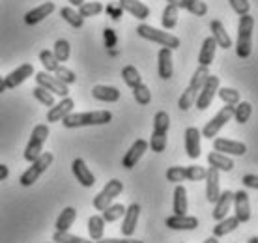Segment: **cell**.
<instances>
[{"label":"cell","instance_id":"cell-1","mask_svg":"<svg viewBox=\"0 0 258 243\" xmlns=\"http://www.w3.org/2000/svg\"><path fill=\"white\" fill-rule=\"evenodd\" d=\"M112 120L110 110H92V112H71L62 120V126L68 129L88 128V126H105Z\"/></svg>","mask_w":258,"mask_h":243},{"label":"cell","instance_id":"cell-2","mask_svg":"<svg viewBox=\"0 0 258 243\" xmlns=\"http://www.w3.org/2000/svg\"><path fill=\"white\" fill-rule=\"evenodd\" d=\"M252 32H254V17L251 13L239 15L238 23V43H236V54L239 58H249L252 52Z\"/></svg>","mask_w":258,"mask_h":243},{"label":"cell","instance_id":"cell-3","mask_svg":"<svg viewBox=\"0 0 258 243\" xmlns=\"http://www.w3.org/2000/svg\"><path fill=\"white\" fill-rule=\"evenodd\" d=\"M210 77V70L204 68V66H199L197 71L193 73V77H191V83L189 86L185 88V92L180 96L178 99V109L180 110H189L191 107L195 105V99H197V94L200 92L202 88V84L206 83V79Z\"/></svg>","mask_w":258,"mask_h":243},{"label":"cell","instance_id":"cell-4","mask_svg":"<svg viewBox=\"0 0 258 243\" xmlns=\"http://www.w3.org/2000/svg\"><path fill=\"white\" fill-rule=\"evenodd\" d=\"M52 161H54V155H52L51 152H41V154H39L38 157H36V159L30 163V166L26 168L25 172L21 174L19 184L23 187L34 186V184L38 181L39 176H41V174L45 172L47 168L52 165Z\"/></svg>","mask_w":258,"mask_h":243},{"label":"cell","instance_id":"cell-5","mask_svg":"<svg viewBox=\"0 0 258 243\" xmlns=\"http://www.w3.org/2000/svg\"><path fill=\"white\" fill-rule=\"evenodd\" d=\"M137 34L141 36V38L148 39V41H154V43L161 45V47H167L170 51H174L180 47V39L172 36L170 32H165V30H159V28H154V26L150 25H139L137 26Z\"/></svg>","mask_w":258,"mask_h":243},{"label":"cell","instance_id":"cell-6","mask_svg":"<svg viewBox=\"0 0 258 243\" xmlns=\"http://www.w3.org/2000/svg\"><path fill=\"white\" fill-rule=\"evenodd\" d=\"M47 137H49V126L39 124V126L34 128L32 135H30V141H28V144L25 148V159L28 163H32L43 152V144H45Z\"/></svg>","mask_w":258,"mask_h":243},{"label":"cell","instance_id":"cell-7","mask_svg":"<svg viewBox=\"0 0 258 243\" xmlns=\"http://www.w3.org/2000/svg\"><path fill=\"white\" fill-rule=\"evenodd\" d=\"M232 114H234V105H225V107L204 126V129L200 131V135H202L204 139H210V141H212L213 137H217V133H219L221 129L232 120Z\"/></svg>","mask_w":258,"mask_h":243},{"label":"cell","instance_id":"cell-8","mask_svg":"<svg viewBox=\"0 0 258 243\" xmlns=\"http://www.w3.org/2000/svg\"><path fill=\"white\" fill-rule=\"evenodd\" d=\"M122 191H123V184L120 181V179H116V178L109 179L107 186L101 189V193L96 195V199H94V208H96L97 211H103L107 206L112 204V200L116 199Z\"/></svg>","mask_w":258,"mask_h":243},{"label":"cell","instance_id":"cell-9","mask_svg":"<svg viewBox=\"0 0 258 243\" xmlns=\"http://www.w3.org/2000/svg\"><path fill=\"white\" fill-rule=\"evenodd\" d=\"M219 84H221L219 77H215V75H210V77L206 79V83L202 84V88H200V92L197 94V99H195L197 109L206 110L208 107L212 105L213 99H215V96H217Z\"/></svg>","mask_w":258,"mask_h":243},{"label":"cell","instance_id":"cell-10","mask_svg":"<svg viewBox=\"0 0 258 243\" xmlns=\"http://www.w3.org/2000/svg\"><path fill=\"white\" fill-rule=\"evenodd\" d=\"M36 83H38V86L45 88L47 92H51L52 96H60V97L70 96V86H66L62 81H58L54 75L47 73V71H39V73H36Z\"/></svg>","mask_w":258,"mask_h":243},{"label":"cell","instance_id":"cell-11","mask_svg":"<svg viewBox=\"0 0 258 243\" xmlns=\"http://www.w3.org/2000/svg\"><path fill=\"white\" fill-rule=\"evenodd\" d=\"M234 206V217L238 219L239 223H247L251 219V202H249V195L247 191H236L232 199Z\"/></svg>","mask_w":258,"mask_h":243},{"label":"cell","instance_id":"cell-12","mask_svg":"<svg viewBox=\"0 0 258 243\" xmlns=\"http://www.w3.org/2000/svg\"><path fill=\"white\" fill-rule=\"evenodd\" d=\"M73 107H75V101H73L70 96L62 97V99H60V103H54L52 107H49V112H47V122H49V124L62 122L66 116L73 112Z\"/></svg>","mask_w":258,"mask_h":243},{"label":"cell","instance_id":"cell-13","mask_svg":"<svg viewBox=\"0 0 258 243\" xmlns=\"http://www.w3.org/2000/svg\"><path fill=\"white\" fill-rule=\"evenodd\" d=\"M213 152L223 155H245L247 146L243 142L230 139H213Z\"/></svg>","mask_w":258,"mask_h":243},{"label":"cell","instance_id":"cell-14","mask_svg":"<svg viewBox=\"0 0 258 243\" xmlns=\"http://www.w3.org/2000/svg\"><path fill=\"white\" fill-rule=\"evenodd\" d=\"M139 217H141V206L139 204H131L129 208H125L122 226H120V232H122L123 237H131L135 234Z\"/></svg>","mask_w":258,"mask_h":243},{"label":"cell","instance_id":"cell-15","mask_svg":"<svg viewBox=\"0 0 258 243\" xmlns=\"http://www.w3.org/2000/svg\"><path fill=\"white\" fill-rule=\"evenodd\" d=\"M32 75H34V66L23 64L17 70H13L10 75L4 77V86H6V90H15L17 86H21V84L25 83L28 77H32Z\"/></svg>","mask_w":258,"mask_h":243},{"label":"cell","instance_id":"cell-16","mask_svg":"<svg viewBox=\"0 0 258 243\" xmlns=\"http://www.w3.org/2000/svg\"><path fill=\"white\" fill-rule=\"evenodd\" d=\"M146 150H148V142L144 141V139H139V141L133 142L131 148L125 152V155H123V159H122L123 168H133V166H137V163L141 161V157L144 155Z\"/></svg>","mask_w":258,"mask_h":243},{"label":"cell","instance_id":"cell-17","mask_svg":"<svg viewBox=\"0 0 258 243\" xmlns=\"http://www.w3.org/2000/svg\"><path fill=\"white\" fill-rule=\"evenodd\" d=\"M71 170H73V176L77 178V181L83 187H94V184H96V176L92 174V170L88 168V165L84 163V159L77 157V159L71 163Z\"/></svg>","mask_w":258,"mask_h":243},{"label":"cell","instance_id":"cell-18","mask_svg":"<svg viewBox=\"0 0 258 243\" xmlns=\"http://www.w3.org/2000/svg\"><path fill=\"white\" fill-rule=\"evenodd\" d=\"M232 199H234V193L232 191H223L219 193V197H217V200L213 202V211H212V217L215 219V221H221V219H225L226 215H228V211H230V208H232Z\"/></svg>","mask_w":258,"mask_h":243},{"label":"cell","instance_id":"cell-19","mask_svg":"<svg viewBox=\"0 0 258 243\" xmlns=\"http://www.w3.org/2000/svg\"><path fill=\"white\" fill-rule=\"evenodd\" d=\"M170 230H195L199 228V219L193 217V215H172V217H167L165 221Z\"/></svg>","mask_w":258,"mask_h":243},{"label":"cell","instance_id":"cell-20","mask_svg":"<svg viewBox=\"0 0 258 243\" xmlns=\"http://www.w3.org/2000/svg\"><path fill=\"white\" fill-rule=\"evenodd\" d=\"M157 71H159V77L168 81L174 73V64H172V51L167 47H161V51L157 54Z\"/></svg>","mask_w":258,"mask_h":243},{"label":"cell","instance_id":"cell-21","mask_svg":"<svg viewBox=\"0 0 258 243\" xmlns=\"http://www.w3.org/2000/svg\"><path fill=\"white\" fill-rule=\"evenodd\" d=\"M118 6L135 19L144 21L146 17H150V8L146 4H142L141 0H118Z\"/></svg>","mask_w":258,"mask_h":243},{"label":"cell","instance_id":"cell-22","mask_svg":"<svg viewBox=\"0 0 258 243\" xmlns=\"http://www.w3.org/2000/svg\"><path fill=\"white\" fill-rule=\"evenodd\" d=\"M204 179H206V199L210 204H213L215 200H217V197H219V170L217 168H213V166H210L206 170V176H204Z\"/></svg>","mask_w":258,"mask_h":243},{"label":"cell","instance_id":"cell-23","mask_svg":"<svg viewBox=\"0 0 258 243\" xmlns=\"http://www.w3.org/2000/svg\"><path fill=\"white\" fill-rule=\"evenodd\" d=\"M52 12H54V4L52 2H43V4H39V6L32 8L30 12L25 13V23L26 25H38L45 17H49Z\"/></svg>","mask_w":258,"mask_h":243},{"label":"cell","instance_id":"cell-24","mask_svg":"<svg viewBox=\"0 0 258 243\" xmlns=\"http://www.w3.org/2000/svg\"><path fill=\"white\" fill-rule=\"evenodd\" d=\"M200 129L197 128H187L185 129V152L191 159H199L200 157Z\"/></svg>","mask_w":258,"mask_h":243},{"label":"cell","instance_id":"cell-25","mask_svg":"<svg viewBox=\"0 0 258 243\" xmlns=\"http://www.w3.org/2000/svg\"><path fill=\"white\" fill-rule=\"evenodd\" d=\"M167 2L176 8L187 10L189 13H193V15H197V17H204V15L208 13L206 2H202V0H167Z\"/></svg>","mask_w":258,"mask_h":243},{"label":"cell","instance_id":"cell-26","mask_svg":"<svg viewBox=\"0 0 258 243\" xmlns=\"http://www.w3.org/2000/svg\"><path fill=\"white\" fill-rule=\"evenodd\" d=\"M92 96L97 101L103 103H116L120 99V90L116 86H105V84H97L92 88Z\"/></svg>","mask_w":258,"mask_h":243},{"label":"cell","instance_id":"cell-27","mask_svg":"<svg viewBox=\"0 0 258 243\" xmlns=\"http://www.w3.org/2000/svg\"><path fill=\"white\" fill-rule=\"evenodd\" d=\"M210 30H212V38L215 39L217 47L225 49V51L232 47V39H230V36H228V32H226L225 25H223L221 21H212V25H210Z\"/></svg>","mask_w":258,"mask_h":243},{"label":"cell","instance_id":"cell-28","mask_svg":"<svg viewBox=\"0 0 258 243\" xmlns=\"http://www.w3.org/2000/svg\"><path fill=\"white\" fill-rule=\"evenodd\" d=\"M215 51H217V43H215V39L212 36H208L204 39V43H202V49H200L199 64L204 66V68H210V64H212L213 58H215Z\"/></svg>","mask_w":258,"mask_h":243},{"label":"cell","instance_id":"cell-29","mask_svg":"<svg viewBox=\"0 0 258 243\" xmlns=\"http://www.w3.org/2000/svg\"><path fill=\"white\" fill-rule=\"evenodd\" d=\"M208 163H210V166L217 168L219 172H230L234 168V161L228 155L217 154V152H210L208 154Z\"/></svg>","mask_w":258,"mask_h":243},{"label":"cell","instance_id":"cell-30","mask_svg":"<svg viewBox=\"0 0 258 243\" xmlns=\"http://www.w3.org/2000/svg\"><path fill=\"white\" fill-rule=\"evenodd\" d=\"M187 189L181 186V184H176L174 187V215H185L187 213Z\"/></svg>","mask_w":258,"mask_h":243},{"label":"cell","instance_id":"cell-31","mask_svg":"<svg viewBox=\"0 0 258 243\" xmlns=\"http://www.w3.org/2000/svg\"><path fill=\"white\" fill-rule=\"evenodd\" d=\"M75 219H77V210L71 208V206H68V208H64L62 213L58 215L54 226H56V230L58 232H68L71 228V224L75 223Z\"/></svg>","mask_w":258,"mask_h":243},{"label":"cell","instance_id":"cell-32","mask_svg":"<svg viewBox=\"0 0 258 243\" xmlns=\"http://www.w3.org/2000/svg\"><path fill=\"white\" fill-rule=\"evenodd\" d=\"M239 226V221L236 217H228L226 215L225 219H221V221H217V224L213 226V236L215 237H223L226 236V234H230V232H234L236 228Z\"/></svg>","mask_w":258,"mask_h":243},{"label":"cell","instance_id":"cell-33","mask_svg":"<svg viewBox=\"0 0 258 243\" xmlns=\"http://www.w3.org/2000/svg\"><path fill=\"white\" fill-rule=\"evenodd\" d=\"M88 234L92 241H99L105 234V221L101 215H92L88 219Z\"/></svg>","mask_w":258,"mask_h":243},{"label":"cell","instance_id":"cell-34","mask_svg":"<svg viewBox=\"0 0 258 243\" xmlns=\"http://www.w3.org/2000/svg\"><path fill=\"white\" fill-rule=\"evenodd\" d=\"M251 114H252V105L249 101H239V103H236V105H234L232 118L238 122V124H241V126L249 122Z\"/></svg>","mask_w":258,"mask_h":243},{"label":"cell","instance_id":"cell-35","mask_svg":"<svg viewBox=\"0 0 258 243\" xmlns=\"http://www.w3.org/2000/svg\"><path fill=\"white\" fill-rule=\"evenodd\" d=\"M178 13H180V8L172 6V4H167V6H165L163 17H161V23L165 30H172V28L178 25Z\"/></svg>","mask_w":258,"mask_h":243},{"label":"cell","instance_id":"cell-36","mask_svg":"<svg viewBox=\"0 0 258 243\" xmlns=\"http://www.w3.org/2000/svg\"><path fill=\"white\" fill-rule=\"evenodd\" d=\"M122 79H123V83L127 84L131 90L142 83L141 73H139V70H137L135 66H125V68L122 70Z\"/></svg>","mask_w":258,"mask_h":243},{"label":"cell","instance_id":"cell-37","mask_svg":"<svg viewBox=\"0 0 258 243\" xmlns=\"http://www.w3.org/2000/svg\"><path fill=\"white\" fill-rule=\"evenodd\" d=\"M123 213H125V206L123 204H109L103 210L101 217H103L105 223H114V221L123 217Z\"/></svg>","mask_w":258,"mask_h":243},{"label":"cell","instance_id":"cell-38","mask_svg":"<svg viewBox=\"0 0 258 243\" xmlns=\"http://www.w3.org/2000/svg\"><path fill=\"white\" fill-rule=\"evenodd\" d=\"M60 17H62V19H64L70 26H73V28H81L83 23H84V19L79 15V12H75V10L70 8V6H66V8L60 10Z\"/></svg>","mask_w":258,"mask_h":243},{"label":"cell","instance_id":"cell-39","mask_svg":"<svg viewBox=\"0 0 258 243\" xmlns=\"http://www.w3.org/2000/svg\"><path fill=\"white\" fill-rule=\"evenodd\" d=\"M168 128H170V118L165 110H159L154 118V131L155 135H168Z\"/></svg>","mask_w":258,"mask_h":243},{"label":"cell","instance_id":"cell-40","mask_svg":"<svg viewBox=\"0 0 258 243\" xmlns=\"http://www.w3.org/2000/svg\"><path fill=\"white\" fill-rule=\"evenodd\" d=\"M52 54H54V58H56L58 62H68L71 54L70 41H68V39H56L54 49H52Z\"/></svg>","mask_w":258,"mask_h":243},{"label":"cell","instance_id":"cell-41","mask_svg":"<svg viewBox=\"0 0 258 243\" xmlns=\"http://www.w3.org/2000/svg\"><path fill=\"white\" fill-rule=\"evenodd\" d=\"M101 12H103V4L101 2H83L79 6V15L83 19H86V17H96Z\"/></svg>","mask_w":258,"mask_h":243},{"label":"cell","instance_id":"cell-42","mask_svg":"<svg viewBox=\"0 0 258 243\" xmlns=\"http://www.w3.org/2000/svg\"><path fill=\"white\" fill-rule=\"evenodd\" d=\"M54 77L58 79V81H62L66 86H71V84L77 83V73L73 70H70V68H66V66H58L54 70Z\"/></svg>","mask_w":258,"mask_h":243},{"label":"cell","instance_id":"cell-43","mask_svg":"<svg viewBox=\"0 0 258 243\" xmlns=\"http://www.w3.org/2000/svg\"><path fill=\"white\" fill-rule=\"evenodd\" d=\"M133 97H135V101L139 103V105H148L150 101H152V92H150V88L146 86L144 83H141L139 86H135L133 88Z\"/></svg>","mask_w":258,"mask_h":243},{"label":"cell","instance_id":"cell-44","mask_svg":"<svg viewBox=\"0 0 258 243\" xmlns=\"http://www.w3.org/2000/svg\"><path fill=\"white\" fill-rule=\"evenodd\" d=\"M52 241L56 243H94L92 239H86V237H79V236H73L70 232H54L52 234Z\"/></svg>","mask_w":258,"mask_h":243},{"label":"cell","instance_id":"cell-45","mask_svg":"<svg viewBox=\"0 0 258 243\" xmlns=\"http://www.w3.org/2000/svg\"><path fill=\"white\" fill-rule=\"evenodd\" d=\"M39 62H41V66L45 68L47 73H51V71L54 73V70L60 66V62L54 58V54H52V51H47V49L39 52Z\"/></svg>","mask_w":258,"mask_h":243},{"label":"cell","instance_id":"cell-46","mask_svg":"<svg viewBox=\"0 0 258 243\" xmlns=\"http://www.w3.org/2000/svg\"><path fill=\"white\" fill-rule=\"evenodd\" d=\"M183 174H185V179H189V181H202L206 176V168L199 165L183 166Z\"/></svg>","mask_w":258,"mask_h":243},{"label":"cell","instance_id":"cell-47","mask_svg":"<svg viewBox=\"0 0 258 243\" xmlns=\"http://www.w3.org/2000/svg\"><path fill=\"white\" fill-rule=\"evenodd\" d=\"M217 96L223 99V103L225 105H236V103H239V92L234 88H219L217 90Z\"/></svg>","mask_w":258,"mask_h":243},{"label":"cell","instance_id":"cell-48","mask_svg":"<svg viewBox=\"0 0 258 243\" xmlns=\"http://www.w3.org/2000/svg\"><path fill=\"white\" fill-rule=\"evenodd\" d=\"M32 96L38 99L41 105H45V107H52L54 105V96H52L51 92H47L45 88H41V86H36L32 90Z\"/></svg>","mask_w":258,"mask_h":243},{"label":"cell","instance_id":"cell-49","mask_svg":"<svg viewBox=\"0 0 258 243\" xmlns=\"http://www.w3.org/2000/svg\"><path fill=\"white\" fill-rule=\"evenodd\" d=\"M167 179L170 184H181V181H185L183 166H170L167 170Z\"/></svg>","mask_w":258,"mask_h":243},{"label":"cell","instance_id":"cell-50","mask_svg":"<svg viewBox=\"0 0 258 243\" xmlns=\"http://www.w3.org/2000/svg\"><path fill=\"white\" fill-rule=\"evenodd\" d=\"M228 2H230L232 10L238 13V15H245V13H249V10H251L249 0H228Z\"/></svg>","mask_w":258,"mask_h":243},{"label":"cell","instance_id":"cell-51","mask_svg":"<svg viewBox=\"0 0 258 243\" xmlns=\"http://www.w3.org/2000/svg\"><path fill=\"white\" fill-rule=\"evenodd\" d=\"M241 181H243V186L249 187V189H258V176L256 174H245V176L241 178Z\"/></svg>","mask_w":258,"mask_h":243},{"label":"cell","instance_id":"cell-52","mask_svg":"<svg viewBox=\"0 0 258 243\" xmlns=\"http://www.w3.org/2000/svg\"><path fill=\"white\" fill-rule=\"evenodd\" d=\"M94 243H144V241H139V239H131V237H123V239H118V237H101L99 241H94Z\"/></svg>","mask_w":258,"mask_h":243},{"label":"cell","instance_id":"cell-53","mask_svg":"<svg viewBox=\"0 0 258 243\" xmlns=\"http://www.w3.org/2000/svg\"><path fill=\"white\" fill-rule=\"evenodd\" d=\"M8 176H10V168H8L6 165H2V163H0V181H2V179H6Z\"/></svg>","mask_w":258,"mask_h":243},{"label":"cell","instance_id":"cell-54","mask_svg":"<svg viewBox=\"0 0 258 243\" xmlns=\"http://www.w3.org/2000/svg\"><path fill=\"white\" fill-rule=\"evenodd\" d=\"M6 92V86H4V77H0V94Z\"/></svg>","mask_w":258,"mask_h":243},{"label":"cell","instance_id":"cell-55","mask_svg":"<svg viewBox=\"0 0 258 243\" xmlns=\"http://www.w3.org/2000/svg\"><path fill=\"white\" fill-rule=\"evenodd\" d=\"M202 243H217V237L215 236H212V237H208V239H204Z\"/></svg>","mask_w":258,"mask_h":243},{"label":"cell","instance_id":"cell-56","mask_svg":"<svg viewBox=\"0 0 258 243\" xmlns=\"http://www.w3.org/2000/svg\"><path fill=\"white\" fill-rule=\"evenodd\" d=\"M70 2H71V4H73V6H81V4H83V2H84V0H70Z\"/></svg>","mask_w":258,"mask_h":243},{"label":"cell","instance_id":"cell-57","mask_svg":"<svg viewBox=\"0 0 258 243\" xmlns=\"http://www.w3.org/2000/svg\"><path fill=\"white\" fill-rule=\"evenodd\" d=\"M247 243H258V237H256V236H252L251 239H249V241H247Z\"/></svg>","mask_w":258,"mask_h":243},{"label":"cell","instance_id":"cell-58","mask_svg":"<svg viewBox=\"0 0 258 243\" xmlns=\"http://www.w3.org/2000/svg\"><path fill=\"white\" fill-rule=\"evenodd\" d=\"M52 243H56V241H52Z\"/></svg>","mask_w":258,"mask_h":243}]
</instances>
